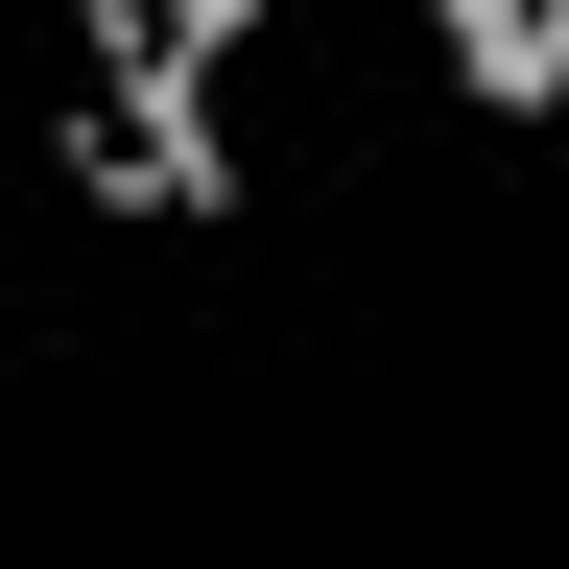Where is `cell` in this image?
<instances>
[{
  "label": "cell",
  "instance_id": "1",
  "mask_svg": "<svg viewBox=\"0 0 569 569\" xmlns=\"http://www.w3.org/2000/svg\"><path fill=\"white\" fill-rule=\"evenodd\" d=\"M427 48L475 119H569V0H427Z\"/></svg>",
  "mask_w": 569,
  "mask_h": 569
}]
</instances>
